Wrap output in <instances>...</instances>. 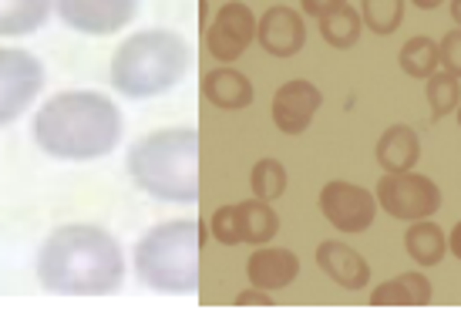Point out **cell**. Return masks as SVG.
<instances>
[{
  "label": "cell",
  "instance_id": "30",
  "mask_svg": "<svg viewBox=\"0 0 461 313\" xmlns=\"http://www.w3.org/2000/svg\"><path fill=\"white\" fill-rule=\"evenodd\" d=\"M448 253H455V260H461V222H455V229L448 233Z\"/></svg>",
  "mask_w": 461,
  "mask_h": 313
},
{
  "label": "cell",
  "instance_id": "3",
  "mask_svg": "<svg viewBox=\"0 0 461 313\" xmlns=\"http://www.w3.org/2000/svg\"><path fill=\"white\" fill-rule=\"evenodd\" d=\"M131 183L145 196L172 206L199 202V131L176 125L141 135L125 158Z\"/></svg>",
  "mask_w": 461,
  "mask_h": 313
},
{
  "label": "cell",
  "instance_id": "16",
  "mask_svg": "<svg viewBox=\"0 0 461 313\" xmlns=\"http://www.w3.org/2000/svg\"><path fill=\"white\" fill-rule=\"evenodd\" d=\"M374 158L384 172H408L421 158V139L411 125H391L374 145Z\"/></svg>",
  "mask_w": 461,
  "mask_h": 313
},
{
  "label": "cell",
  "instance_id": "8",
  "mask_svg": "<svg viewBox=\"0 0 461 313\" xmlns=\"http://www.w3.org/2000/svg\"><path fill=\"white\" fill-rule=\"evenodd\" d=\"M141 0H54V13L81 38H112L139 17Z\"/></svg>",
  "mask_w": 461,
  "mask_h": 313
},
{
  "label": "cell",
  "instance_id": "23",
  "mask_svg": "<svg viewBox=\"0 0 461 313\" xmlns=\"http://www.w3.org/2000/svg\"><path fill=\"white\" fill-rule=\"evenodd\" d=\"M404 0H360V17L364 27L377 38H391L397 27L404 24Z\"/></svg>",
  "mask_w": 461,
  "mask_h": 313
},
{
  "label": "cell",
  "instance_id": "17",
  "mask_svg": "<svg viewBox=\"0 0 461 313\" xmlns=\"http://www.w3.org/2000/svg\"><path fill=\"white\" fill-rule=\"evenodd\" d=\"M431 297H435L431 280L424 273H418V270L391 276V280H384V283H377L371 290L374 307H428Z\"/></svg>",
  "mask_w": 461,
  "mask_h": 313
},
{
  "label": "cell",
  "instance_id": "19",
  "mask_svg": "<svg viewBox=\"0 0 461 313\" xmlns=\"http://www.w3.org/2000/svg\"><path fill=\"white\" fill-rule=\"evenodd\" d=\"M404 249L418 266H438L448 256V236L431 219H414L404 233Z\"/></svg>",
  "mask_w": 461,
  "mask_h": 313
},
{
  "label": "cell",
  "instance_id": "9",
  "mask_svg": "<svg viewBox=\"0 0 461 313\" xmlns=\"http://www.w3.org/2000/svg\"><path fill=\"white\" fill-rule=\"evenodd\" d=\"M377 196L371 189H364L357 183L347 179H333L321 189V212L323 219L330 222L333 229H340L347 236H357L371 229L374 216H377Z\"/></svg>",
  "mask_w": 461,
  "mask_h": 313
},
{
  "label": "cell",
  "instance_id": "7",
  "mask_svg": "<svg viewBox=\"0 0 461 313\" xmlns=\"http://www.w3.org/2000/svg\"><path fill=\"white\" fill-rule=\"evenodd\" d=\"M377 206L384 209L391 219L414 222V219H431L441 209V189L435 179H428L421 172H384L377 185H374Z\"/></svg>",
  "mask_w": 461,
  "mask_h": 313
},
{
  "label": "cell",
  "instance_id": "22",
  "mask_svg": "<svg viewBox=\"0 0 461 313\" xmlns=\"http://www.w3.org/2000/svg\"><path fill=\"white\" fill-rule=\"evenodd\" d=\"M397 65L408 78H431L441 65V54H438V40H431L428 34H414V38L404 40V48L397 54Z\"/></svg>",
  "mask_w": 461,
  "mask_h": 313
},
{
  "label": "cell",
  "instance_id": "20",
  "mask_svg": "<svg viewBox=\"0 0 461 313\" xmlns=\"http://www.w3.org/2000/svg\"><path fill=\"white\" fill-rule=\"evenodd\" d=\"M240 206V233H243V243L249 246H263L273 236L280 233V216L273 202H263V199H246V202H236Z\"/></svg>",
  "mask_w": 461,
  "mask_h": 313
},
{
  "label": "cell",
  "instance_id": "6",
  "mask_svg": "<svg viewBox=\"0 0 461 313\" xmlns=\"http://www.w3.org/2000/svg\"><path fill=\"white\" fill-rule=\"evenodd\" d=\"M44 88V65L24 48H0V129L31 112Z\"/></svg>",
  "mask_w": 461,
  "mask_h": 313
},
{
  "label": "cell",
  "instance_id": "12",
  "mask_svg": "<svg viewBox=\"0 0 461 313\" xmlns=\"http://www.w3.org/2000/svg\"><path fill=\"white\" fill-rule=\"evenodd\" d=\"M257 40L269 58H280V61L300 54L303 51V44H307L303 13L294 11V7H283V4L269 7V11L257 21Z\"/></svg>",
  "mask_w": 461,
  "mask_h": 313
},
{
  "label": "cell",
  "instance_id": "25",
  "mask_svg": "<svg viewBox=\"0 0 461 313\" xmlns=\"http://www.w3.org/2000/svg\"><path fill=\"white\" fill-rule=\"evenodd\" d=\"M286 185H290V175H286V165L280 158H259L249 172V189L263 202H276L286 192Z\"/></svg>",
  "mask_w": 461,
  "mask_h": 313
},
{
  "label": "cell",
  "instance_id": "11",
  "mask_svg": "<svg viewBox=\"0 0 461 313\" xmlns=\"http://www.w3.org/2000/svg\"><path fill=\"white\" fill-rule=\"evenodd\" d=\"M323 94L321 88L307 78H294L280 85L273 94V125L283 135H303L313 125V118L321 112Z\"/></svg>",
  "mask_w": 461,
  "mask_h": 313
},
{
  "label": "cell",
  "instance_id": "24",
  "mask_svg": "<svg viewBox=\"0 0 461 313\" xmlns=\"http://www.w3.org/2000/svg\"><path fill=\"white\" fill-rule=\"evenodd\" d=\"M424 94H428L431 118L441 121L461 104V78H455L451 71H435L431 78H424Z\"/></svg>",
  "mask_w": 461,
  "mask_h": 313
},
{
  "label": "cell",
  "instance_id": "33",
  "mask_svg": "<svg viewBox=\"0 0 461 313\" xmlns=\"http://www.w3.org/2000/svg\"><path fill=\"white\" fill-rule=\"evenodd\" d=\"M458 125H461V104H458Z\"/></svg>",
  "mask_w": 461,
  "mask_h": 313
},
{
  "label": "cell",
  "instance_id": "4",
  "mask_svg": "<svg viewBox=\"0 0 461 313\" xmlns=\"http://www.w3.org/2000/svg\"><path fill=\"white\" fill-rule=\"evenodd\" d=\"M189 67H193L189 40L168 27H149L118 44L112 54L108 81L118 94H125L131 102H149L179 88Z\"/></svg>",
  "mask_w": 461,
  "mask_h": 313
},
{
  "label": "cell",
  "instance_id": "2",
  "mask_svg": "<svg viewBox=\"0 0 461 313\" xmlns=\"http://www.w3.org/2000/svg\"><path fill=\"white\" fill-rule=\"evenodd\" d=\"M125 135V118L108 94L71 88L58 92L34 112L31 139L58 162H98L112 156Z\"/></svg>",
  "mask_w": 461,
  "mask_h": 313
},
{
  "label": "cell",
  "instance_id": "10",
  "mask_svg": "<svg viewBox=\"0 0 461 313\" xmlns=\"http://www.w3.org/2000/svg\"><path fill=\"white\" fill-rule=\"evenodd\" d=\"M257 40V13L246 7L243 0L222 4L205 27V51L212 54L219 65H232L246 54V48Z\"/></svg>",
  "mask_w": 461,
  "mask_h": 313
},
{
  "label": "cell",
  "instance_id": "27",
  "mask_svg": "<svg viewBox=\"0 0 461 313\" xmlns=\"http://www.w3.org/2000/svg\"><path fill=\"white\" fill-rule=\"evenodd\" d=\"M438 54H441L445 71H451L455 78H461V27L458 24L451 27L448 34L438 40Z\"/></svg>",
  "mask_w": 461,
  "mask_h": 313
},
{
  "label": "cell",
  "instance_id": "31",
  "mask_svg": "<svg viewBox=\"0 0 461 313\" xmlns=\"http://www.w3.org/2000/svg\"><path fill=\"white\" fill-rule=\"evenodd\" d=\"M414 7H421V11H435V7H441L445 0H411Z\"/></svg>",
  "mask_w": 461,
  "mask_h": 313
},
{
  "label": "cell",
  "instance_id": "18",
  "mask_svg": "<svg viewBox=\"0 0 461 313\" xmlns=\"http://www.w3.org/2000/svg\"><path fill=\"white\" fill-rule=\"evenodd\" d=\"M54 0H0V38H31L48 24Z\"/></svg>",
  "mask_w": 461,
  "mask_h": 313
},
{
  "label": "cell",
  "instance_id": "1",
  "mask_svg": "<svg viewBox=\"0 0 461 313\" xmlns=\"http://www.w3.org/2000/svg\"><path fill=\"white\" fill-rule=\"evenodd\" d=\"M34 276L51 297H115L125 283V253L98 222H65L44 236Z\"/></svg>",
  "mask_w": 461,
  "mask_h": 313
},
{
  "label": "cell",
  "instance_id": "32",
  "mask_svg": "<svg viewBox=\"0 0 461 313\" xmlns=\"http://www.w3.org/2000/svg\"><path fill=\"white\" fill-rule=\"evenodd\" d=\"M448 11H451V21H455V24L461 27V0H451V7H448Z\"/></svg>",
  "mask_w": 461,
  "mask_h": 313
},
{
  "label": "cell",
  "instance_id": "14",
  "mask_svg": "<svg viewBox=\"0 0 461 313\" xmlns=\"http://www.w3.org/2000/svg\"><path fill=\"white\" fill-rule=\"evenodd\" d=\"M246 276H249L253 287L269 290V293L273 290H286L300 276V256L286 246H269V243H263L259 249L249 253Z\"/></svg>",
  "mask_w": 461,
  "mask_h": 313
},
{
  "label": "cell",
  "instance_id": "5",
  "mask_svg": "<svg viewBox=\"0 0 461 313\" xmlns=\"http://www.w3.org/2000/svg\"><path fill=\"white\" fill-rule=\"evenodd\" d=\"M203 222L168 219L152 226L135 243V276L145 290L162 297H195L199 290Z\"/></svg>",
  "mask_w": 461,
  "mask_h": 313
},
{
  "label": "cell",
  "instance_id": "13",
  "mask_svg": "<svg viewBox=\"0 0 461 313\" xmlns=\"http://www.w3.org/2000/svg\"><path fill=\"white\" fill-rule=\"evenodd\" d=\"M317 266L323 276H330V283H337L347 293H357L371 283V263L340 239H323L317 246Z\"/></svg>",
  "mask_w": 461,
  "mask_h": 313
},
{
  "label": "cell",
  "instance_id": "29",
  "mask_svg": "<svg viewBox=\"0 0 461 313\" xmlns=\"http://www.w3.org/2000/svg\"><path fill=\"white\" fill-rule=\"evenodd\" d=\"M340 4H347V0H300V7H303V13H310V17H317V21H321L323 13L337 11Z\"/></svg>",
  "mask_w": 461,
  "mask_h": 313
},
{
  "label": "cell",
  "instance_id": "21",
  "mask_svg": "<svg viewBox=\"0 0 461 313\" xmlns=\"http://www.w3.org/2000/svg\"><path fill=\"white\" fill-rule=\"evenodd\" d=\"M360 31H364V17H360L357 7L350 4H340L337 11L323 13L321 17V38L337 48V51H347L360 40Z\"/></svg>",
  "mask_w": 461,
  "mask_h": 313
},
{
  "label": "cell",
  "instance_id": "28",
  "mask_svg": "<svg viewBox=\"0 0 461 313\" xmlns=\"http://www.w3.org/2000/svg\"><path fill=\"white\" fill-rule=\"evenodd\" d=\"M236 307H273V297H269V290H259L249 283V290L236 293Z\"/></svg>",
  "mask_w": 461,
  "mask_h": 313
},
{
  "label": "cell",
  "instance_id": "26",
  "mask_svg": "<svg viewBox=\"0 0 461 313\" xmlns=\"http://www.w3.org/2000/svg\"><path fill=\"white\" fill-rule=\"evenodd\" d=\"M209 233L222 246H240L243 243V233H240V206L236 202L232 206H219L212 212V219H209Z\"/></svg>",
  "mask_w": 461,
  "mask_h": 313
},
{
  "label": "cell",
  "instance_id": "15",
  "mask_svg": "<svg viewBox=\"0 0 461 313\" xmlns=\"http://www.w3.org/2000/svg\"><path fill=\"white\" fill-rule=\"evenodd\" d=\"M203 98L219 112H243L253 104L257 92H253V81L240 67L219 65L203 75Z\"/></svg>",
  "mask_w": 461,
  "mask_h": 313
}]
</instances>
